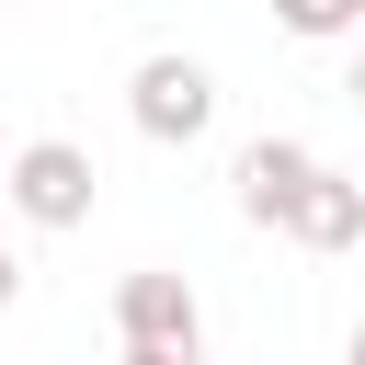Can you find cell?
I'll return each instance as SVG.
<instances>
[{
  "label": "cell",
  "mask_w": 365,
  "mask_h": 365,
  "mask_svg": "<svg viewBox=\"0 0 365 365\" xmlns=\"http://www.w3.org/2000/svg\"><path fill=\"white\" fill-rule=\"evenodd\" d=\"M274 23L297 46H342V34H365V0H274Z\"/></svg>",
  "instance_id": "obj_6"
},
{
  "label": "cell",
  "mask_w": 365,
  "mask_h": 365,
  "mask_svg": "<svg viewBox=\"0 0 365 365\" xmlns=\"http://www.w3.org/2000/svg\"><path fill=\"white\" fill-rule=\"evenodd\" d=\"M91 148H68V137H23L11 148V217L23 228H80L91 217Z\"/></svg>",
  "instance_id": "obj_2"
},
{
  "label": "cell",
  "mask_w": 365,
  "mask_h": 365,
  "mask_svg": "<svg viewBox=\"0 0 365 365\" xmlns=\"http://www.w3.org/2000/svg\"><path fill=\"white\" fill-rule=\"evenodd\" d=\"M354 365H365V319H354Z\"/></svg>",
  "instance_id": "obj_10"
},
{
  "label": "cell",
  "mask_w": 365,
  "mask_h": 365,
  "mask_svg": "<svg viewBox=\"0 0 365 365\" xmlns=\"http://www.w3.org/2000/svg\"><path fill=\"white\" fill-rule=\"evenodd\" d=\"M0 205H11V160H0Z\"/></svg>",
  "instance_id": "obj_11"
},
{
  "label": "cell",
  "mask_w": 365,
  "mask_h": 365,
  "mask_svg": "<svg viewBox=\"0 0 365 365\" xmlns=\"http://www.w3.org/2000/svg\"><path fill=\"white\" fill-rule=\"evenodd\" d=\"M228 182H240V217H251V228H285L297 194L319 182V148H308V137H251Z\"/></svg>",
  "instance_id": "obj_3"
},
{
  "label": "cell",
  "mask_w": 365,
  "mask_h": 365,
  "mask_svg": "<svg viewBox=\"0 0 365 365\" xmlns=\"http://www.w3.org/2000/svg\"><path fill=\"white\" fill-rule=\"evenodd\" d=\"M342 91H354V114H365V34H354V80H342Z\"/></svg>",
  "instance_id": "obj_9"
},
{
  "label": "cell",
  "mask_w": 365,
  "mask_h": 365,
  "mask_svg": "<svg viewBox=\"0 0 365 365\" xmlns=\"http://www.w3.org/2000/svg\"><path fill=\"white\" fill-rule=\"evenodd\" d=\"M0 11H11V0H0Z\"/></svg>",
  "instance_id": "obj_12"
},
{
  "label": "cell",
  "mask_w": 365,
  "mask_h": 365,
  "mask_svg": "<svg viewBox=\"0 0 365 365\" xmlns=\"http://www.w3.org/2000/svg\"><path fill=\"white\" fill-rule=\"evenodd\" d=\"M114 331L125 342H205V308H194L182 274H125L114 285Z\"/></svg>",
  "instance_id": "obj_4"
},
{
  "label": "cell",
  "mask_w": 365,
  "mask_h": 365,
  "mask_svg": "<svg viewBox=\"0 0 365 365\" xmlns=\"http://www.w3.org/2000/svg\"><path fill=\"white\" fill-rule=\"evenodd\" d=\"M11 297H23V262H11V240H0V308H11Z\"/></svg>",
  "instance_id": "obj_8"
},
{
  "label": "cell",
  "mask_w": 365,
  "mask_h": 365,
  "mask_svg": "<svg viewBox=\"0 0 365 365\" xmlns=\"http://www.w3.org/2000/svg\"><path fill=\"white\" fill-rule=\"evenodd\" d=\"M285 240H297V251H354V240H365V171H331V160H319V182L297 194Z\"/></svg>",
  "instance_id": "obj_5"
},
{
  "label": "cell",
  "mask_w": 365,
  "mask_h": 365,
  "mask_svg": "<svg viewBox=\"0 0 365 365\" xmlns=\"http://www.w3.org/2000/svg\"><path fill=\"white\" fill-rule=\"evenodd\" d=\"M125 114H137V137H160V148H194V137L217 125V80H205V57H182V46L137 57V80H125Z\"/></svg>",
  "instance_id": "obj_1"
},
{
  "label": "cell",
  "mask_w": 365,
  "mask_h": 365,
  "mask_svg": "<svg viewBox=\"0 0 365 365\" xmlns=\"http://www.w3.org/2000/svg\"><path fill=\"white\" fill-rule=\"evenodd\" d=\"M125 365H205V342H125Z\"/></svg>",
  "instance_id": "obj_7"
}]
</instances>
